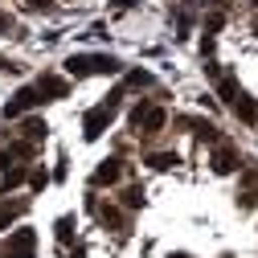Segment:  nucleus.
<instances>
[{
  "label": "nucleus",
  "mask_w": 258,
  "mask_h": 258,
  "mask_svg": "<svg viewBox=\"0 0 258 258\" xmlns=\"http://www.w3.org/2000/svg\"><path fill=\"white\" fill-rule=\"evenodd\" d=\"M66 70L74 78H86V74H119V61L107 57V53H74L66 61Z\"/></svg>",
  "instance_id": "f257e3e1"
},
{
  "label": "nucleus",
  "mask_w": 258,
  "mask_h": 258,
  "mask_svg": "<svg viewBox=\"0 0 258 258\" xmlns=\"http://www.w3.org/2000/svg\"><path fill=\"white\" fill-rule=\"evenodd\" d=\"M37 103H45V99H41V90H37V86H21L13 99L5 103V115H9V119H17V115H25V111H33Z\"/></svg>",
  "instance_id": "f03ea898"
},
{
  "label": "nucleus",
  "mask_w": 258,
  "mask_h": 258,
  "mask_svg": "<svg viewBox=\"0 0 258 258\" xmlns=\"http://www.w3.org/2000/svg\"><path fill=\"white\" fill-rule=\"evenodd\" d=\"M111 115H115V107H111V103H103V107H94V111H86V119H82V136H86V140H99V136L107 132V123H111Z\"/></svg>",
  "instance_id": "7ed1b4c3"
},
{
  "label": "nucleus",
  "mask_w": 258,
  "mask_h": 258,
  "mask_svg": "<svg viewBox=\"0 0 258 258\" xmlns=\"http://www.w3.org/2000/svg\"><path fill=\"white\" fill-rule=\"evenodd\" d=\"M164 111L160 107H136L132 111V127H144V132H160V127H164Z\"/></svg>",
  "instance_id": "20e7f679"
},
{
  "label": "nucleus",
  "mask_w": 258,
  "mask_h": 258,
  "mask_svg": "<svg viewBox=\"0 0 258 258\" xmlns=\"http://www.w3.org/2000/svg\"><path fill=\"white\" fill-rule=\"evenodd\" d=\"M33 246H37L33 230H21V234H13V238H9V246H5V258H33Z\"/></svg>",
  "instance_id": "39448f33"
},
{
  "label": "nucleus",
  "mask_w": 258,
  "mask_h": 258,
  "mask_svg": "<svg viewBox=\"0 0 258 258\" xmlns=\"http://www.w3.org/2000/svg\"><path fill=\"white\" fill-rule=\"evenodd\" d=\"M213 172H217V176L238 172V152H234V148H217V152H213Z\"/></svg>",
  "instance_id": "423d86ee"
},
{
  "label": "nucleus",
  "mask_w": 258,
  "mask_h": 258,
  "mask_svg": "<svg viewBox=\"0 0 258 258\" xmlns=\"http://www.w3.org/2000/svg\"><path fill=\"white\" fill-rule=\"evenodd\" d=\"M37 90H41V99H45V94H49V99H66V78H53V74H45L41 82H37Z\"/></svg>",
  "instance_id": "0eeeda50"
},
{
  "label": "nucleus",
  "mask_w": 258,
  "mask_h": 258,
  "mask_svg": "<svg viewBox=\"0 0 258 258\" xmlns=\"http://www.w3.org/2000/svg\"><path fill=\"white\" fill-rule=\"evenodd\" d=\"M119 180V160L111 156V160H103L99 168H94V184H115Z\"/></svg>",
  "instance_id": "6e6552de"
},
{
  "label": "nucleus",
  "mask_w": 258,
  "mask_h": 258,
  "mask_svg": "<svg viewBox=\"0 0 258 258\" xmlns=\"http://www.w3.org/2000/svg\"><path fill=\"white\" fill-rule=\"evenodd\" d=\"M21 132H25V140H29V144H41V140H45V132H49V127H45L41 119H29V123L21 127Z\"/></svg>",
  "instance_id": "1a4fd4ad"
},
{
  "label": "nucleus",
  "mask_w": 258,
  "mask_h": 258,
  "mask_svg": "<svg viewBox=\"0 0 258 258\" xmlns=\"http://www.w3.org/2000/svg\"><path fill=\"white\" fill-rule=\"evenodd\" d=\"M148 164H152L156 172H168V168H176V164H180V160H176L172 152H156V156H148Z\"/></svg>",
  "instance_id": "9d476101"
},
{
  "label": "nucleus",
  "mask_w": 258,
  "mask_h": 258,
  "mask_svg": "<svg viewBox=\"0 0 258 258\" xmlns=\"http://www.w3.org/2000/svg\"><path fill=\"white\" fill-rule=\"evenodd\" d=\"M184 127H192V132H197L201 140H217V127L213 123H205V119H180Z\"/></svg>",
  "instance_id": "9b49d317"
},
{
  "label": "nucleus",
  "mask_w": 258,
  "mask_h": 258,
  "mask_svg": "<svg viewBox=\"0 0 258 258\" xmlns=\"http://www.w3.org/2000/svg\"><path fill=\"white\" fill-rule=\"evenodd\" d=\"M217 90H221V99H225V103H238V82H234L230 74H221V78H217Z\"/></svg>",
  "instance_id": "f8f14e48"
},
{
  "label": "nucleus",
  "mask_w": 258,
  "mask_h": 258,
  "mask_svg": "<svg viewBox=\"0 0 258 258\" xmlns=\"http://www.w3.org/2000/svg\"><path fill=\"white\" fill-rule=\"evenodd\" d=\"M21 209H25L21 201H5V205H0V230H5L9 221H17V217H21Z\"/></svg>",
  "instance_id": "ddd939ff"
},
{
  "label": "nucleus",
  "mask_w": 258,
  "mask_h": 258,
  "mask_svg": "<svg viewBox=\"0 0 258 258\" xmlns=\"http://www.w3.org/2000/svg\"><path fill=\"white\" fill-rule=\"evenodd\" d=\"M123 205H127V209H140V205H144V188H140V184H132V188L123 192Z\"/></svg>",
  "instance_id": "4468645a"
},
{
  "label": "nucleus",
  "mask_w": 258,
  "mask_h": 258,
  "mask_svg": "<svg viewBox=\"0 0 258 258\" xmlns=\"http://www.w3.org/2000/svg\"><path fill=\"white\" fill-rule=\"evenodd\" d=\"M103 217V225H111V230H123V217H119V209H94Z\"/></svg>",
  "instance_id": "2eb2a0df"
},
{
  "label": "nucleus",
  "mask_w": 258,
  "mask_h": 258,
  "mask_svg": "<svg viewBox=\"0 0 258 258\" xmlns=\"http://www.w3.org/2000/svg\"><path fill=\"white\" fill-rule=\"evenodd\" d=\"M61 242H70L74 238V217H57V230H53Z\"/></svg>",
  "instance_id": "dca6fc26"
},
{
  "label": "nucleus",
  "mask_w": 258,
  "mask_h": 258,
  "mask_svg": "<svg viewBox=\"0 0 258 258\" xmlns=\"http://www.w3.org/2000/svg\"><path fill=\"white\" fill-rule=\"evenodd\" d=\"M238 115H242V119L250 123V119H258V107H254L250 99H242V94H238Z\"/></svg>",
  "instance_id": "f3484780"
},
{
  "label": "nucleus",
  "mask_w": 258,
  "mask_h": 258,
  "mask_svg": "<svg viewBox=\"0 0 258 258\" xmlns=\"http://www.w3.org/2000/svg\"><path fill=\"white\" fill-rule=\"evenodd\" d=\"M21 180H25V168H5V192H9V188H17Z\"/></svg>",
  "instance_id": "a211bd4d"
},
{
  "label": "nucleus",
  "mask_w": 258,
  "mask_h": 258,
  "mask_svg": "<svg viewBox=\"0 0 258 258\" xmlns=\"http://www.w3.org/2000/svg\"><path fill=\"white\" fill-rule=\"evenodd\" d=\"M127 86H152V74L148 70H132L127 74Z\"/></svg>",
  "instance_id": "6ab92c4d"
},
{
  "label": "nucleus",
  "mask_w": 258,
  "mask_h": 258,
  "mask_svg": "<svg viewBox=\"0 0 258 258\" xmlns=\"http://www.w3.org/2000/svg\"><path fill=\"white\" fill-rule=\"evenodd\" d=\"M45 180H49V176H45V168H37L33 176H29V184H33V188H45Z\"/></svg>",
  "instance_id": "aec40b11"
},
{
  "label": "nucleus",
  "mask_w": 258,
  "mask_h": 258,
  "mask_svg": "<svg viewBox=\"0 0 258 258\" xmlns=\"http://www.w3.org/2000/svg\"><path fill=\"white\" fill-rule=\"evenodd\" d=\"M29 5H33V9H49V5H53V0H29Z\"/></svg>",
  "instance_id": "412c9836"
},
{
  "label": "nucleus",
  "mask_w": 258,
  "mask_h": 258,
  "mask_svg": "<svg viewBox=\"0 0 258 258\" xmlns=\"http://www.w3.org/2000/svg\"><path fill=\"white\" fill-rule=\"evenodd\" d=\"M5 29H9V17H5V13H0V33H5Z\"/></svg>",
  "instance_id": "4be33fe9"
},
{
  "label": "nucleus",
  "mask_w": 258,
  "mask_h": 258,
  "mask_svg": "<svg viewBox=\"0 0 258 258\" xmlns=\"http://www.w3.org/2000/svg\"><path fill=\"white\" fill-rule=\"evenodd\" d=\"M172 258H188V254H172Z\"/></svg>",
  "instance_id": "5701e85b"
}]
</instances>
